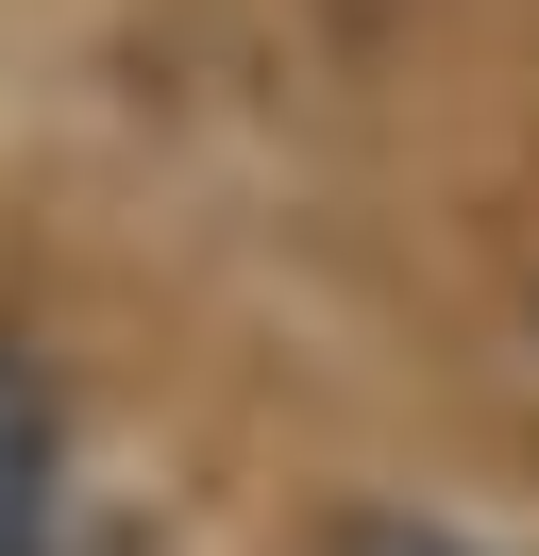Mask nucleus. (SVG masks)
<instances>
[{
  "instance_id": "nucleus-1",
  "label": "nucleus",
  "mask_w": 539,
  "mask_h": 556,
  "mask_svg": "<svg viewBox=\"0 0 539 556\" xmlns=\"http://www.w3.org/2000/svg\"><path fill=\"white\" fill-rule=\"evenodd\" d=\"M51 506H67V405L17 338H0V556H51Z\"/></svg>"
},
{
  "instance_id": "nucleus-2",
  "label": "nucleus",
  "mask_w": 539,
  "mask_h": 556,
  "mask_svg": "<svg viewBox=\"0 0 539 556\" xmlns=\"http://www.w3.org/2000/svg\"><path fill=\"white\" fill-rule=\"evenodd\" d=\"M337 556H489V540H455V522H337Z\"/></svg>"
}]
</instances>
